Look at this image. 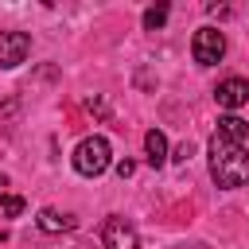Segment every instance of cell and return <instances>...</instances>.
I'll list each match as a JSON object with an SVG mask.
<instances>
[{"label": "cell", "mask_w": 249, "mask_h": 249, "mask_svg": "<svg viewBox=\"0 0 249 249\" xmlns=\"http://www.w3.org/2000/svg\"><path fill=\"white\" fill-rule=\"evenodd\" d=\"M210 179L222 191L249 187V140L214 128V136H210Z\"/></svg>", "instance_id": "1"}, {"label": "cell", "mask_w": 249, "mask_h": 249, "mask_svg": "<svg viewBox=\"0 0 249 249\" xmlns=\"http://www.w3.org/2000/svg\"><path fill=\"white\" fill-rule=\"evenodd\" d=\"M109 163H113V148H109L105 136H86V140L74 148V171L86 175V179L101 175Z\"/></svg>", "instance_id": "2"}, {"label": "cell", "mask_w": 249, "mask_h": 249, "mask_svg": "<svg viewBox=\"0 0 249 249\" xmlns=\"http://www.w3.org/2000/svg\"><path fill=\"white\" fill-rule=\"evenodd\" d=\"M191 54H195L198 66H218L222 54H226V35H222L218 27H210V23L198 27L195 39H191Z\"/></svg>", "instance_id": "3"}, {"label": "cell", "mask_w": 249, "mask_h": 249, "mask_svg": "<svg viewBox=\"0 0 249 249\" xmlns=\"http://www.w3.org/2000/svg\"><path fill=\"white\" fill-rule=\"evenodd\" d=\"M27 54H31L27 31H0V70H16Z\"/></svg>", "instance_id": "4"}, {"label": "cell", "mask_w": 249, "mask_h": 249, "mask_svg": "<svg viewBox=\"0 0 249 249\" xmlns=\"http://www.w3.org/2000/svg\"><path fill=\"white\" fill-rule=\"evenodd\" d=\"M101 245L105 249H140V237H136V230L124 222V218H105V226H101Z\"/></svg>", "instance_id": "5"}, {"label": "cell", "mask_w": 249, "mask_h": 249, "mask_svg": "<svg viewBox=\"0 0 249 249\" xmlns=\"http://www.w3.org/2000/svg\"><path fill=\"white\" fill-rule=\"evenodd\" d=\"M214 101H218V109H226V113L241 109V105L249 101V82H245V78H226V82H218V86H214Z\"/></svg>", "instance_id": "6"}, {"label": "cell", "mask_w": 249, "mask_h": 249, "mask_svg": "<svg viewBox=\"0 0 249 249\" xmlns=\"http://www.w3.org/2000/svg\"><path fill=\"white\" fill-rule=\"evenodd\" d=\"M35 226H39L43 233H66V230H74V226H78V218H74V214H62V210H54V206H47V210H39Z\"/></svg>", "instance_id": "7"}, {"label": "cell", "mask_w": 249, "mask_h": 249, "mask_svg": "<svg viewBox=\"0 0 249 249\" xmlns=\"http://www.w3.org/2000/svg\"><path fill=\"white\" fill-rule=\"evenodd\" d=\"M144 152H148V163L152 167H163L167 163V136L160 128H148L144 132Z\"/></svg>", "instance_id": "8"}, {"label": "cell", "mask_w": 249, "mask_h": 249, "mask_svg": "<svg viewBox=\"0 0 249 249\" xmlns=\"http://www.w3.org/2000/svg\"><path fill=\"white\" fill-rule=\"evenodd\" d=\"M167 12H171L167 4H156V8H148V12H144V19H140V23H144V31H160V27L167 23Z\"/></svg>", "instance_id": "9"}, {"label": "cell", "mask_w": 249, "mask_h": 249, "mask_svg": "<svg viewBox=\"0 0 249 249\" xmlns=\"http://www.w3.org/2000/svg\"><path fill=\"white\" fill-rule=\"evenodd\" d=\"M4 214H8V218H19V214H23V198H19V195H8V198H4Z\"/></svg>", "instance_id": "10"}, {"label": "cell", "mask_w": 249, "mask_h": 249, "mask_svg": "<svg viewBox=\"0 0 249 249\" xmlns=\"http://www.w3.org/2000/svg\"><path fill=\"white\" fill-rule=\"evenodd\" d=\"M191 152H195V148H191V144H179V148H175V156H171V160H175V163H187V160H191Z\"/></svg>", "instance_id": "11"}, {"label": "cell", "mask_w": 249, "mask_h": 249, "mask_svg": "<svg viewBox=\"0 0 249 249\" xmlns=\"http://www.w3.org/2000/svg\"><path fill=\"white\" fill-rule=\"evenodd\" d=\"M117 175H121V179L132 175V160H121V163H117Z\"/></svg>", "instance_id": "12"}, {"label": "cell", "mask_w": 249, "mask_h": 249, "mask_svg": "<svg viewBox=\"0 0 249 249\" xmlns=\"http://www.w3.org/2000/svg\"><path fill=\"white\" fill-rule=\"evenodd\" d=\"M8 198V175H0V202Z\"/></svg>", "instance_id": "13"}]
</instances>
